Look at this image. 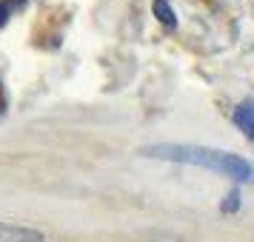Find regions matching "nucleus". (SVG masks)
<instances>
[{
    "mask_svg": "<svg viewBox=\"0 0 254 242\" xmlns=\"http://www.w3.org/2000/svg\"><path fill=\"white\" fill-rule=\"evenodd\" d=\"M146 160H166V162H186L197 168H208L223 177H231L234 183H254V165L237 154L211 148V145H191V143H154L137 151Z\"/></svg>",
    "mask_w": 254,
    "mask_h": 242,
    "instance_id": "1",
    "label": "nucleus"
},
{
    "mask_svg": "<svg viewBox=\"0 0 254 242\" xmlns=\"http://www.w3.org/2000/svg\"><path fill=\"white\" fill-rule=\"evenodd\" d=\"M0 242H46V234L23 222L0 219Z\"/></svg>",
    "mask_w": 254,
    "mask_h": 242,
    "instance_id": "2",
    "label": "nucleus"
},
{
    "mask_svg": "<svg viewBox=\"0 0 254 242\" xmlns=\"http://www.w3.org/2000/svg\"><path fill=\"white\" fill-rule=\"evenodd\" d=\"M234 126L240 128L243 134L249 140H254V97H246V100H240L237 103V108H234Z\"/></svg>",
    "mask_w": 254,
    "mask_h": 242,
    "instance_id": "3",
    "label": "nucleus"
},
{
    "mask_svg": "<svg viewBox=\"0 0 254 242\" xmlns=\"http://www.w3.org/2000/svg\"><path fill=\"white\" fill-rule=\"evenodd\" d=\"M151 12H154V17H157L166 29H174V26H177V14H174L169 0H154V3H151Z\"/></svg>",
    "mask_w": 254,
    "mask_h": 242,
    "instance_id": "4",
    "label": "nucleus"
},
{
    "mask_svg": "<svg viewBox=\"0 0 254 242\" xmlns=\"http://www.w3.org/2000/svg\"><path fill=\"white\" fill-rule=\"evenodd\" d=\"M220 211H223V214H237V211H240V191H237V188H231L229 194L223 196Z\"/></svg>",
    "mask_w": 254,
    "mask_h": 242,
    "instance_id": "5",
    "label": "nucleus"
},
{
    "mask_svg": "<svg viewBox=\"0 0 254 242\" xmlns=\"http://www.w3.org/2000/svg\"><path fill=\"white\" fill-rule=\"evenodd\" d=\"M9 14H12V3L9 0H0V26H6Z\"/></svg>",
    "mask_w": 254,
    "mask_h": 242,
    "instance_id": "6",
    "label": "nucleus"
}]
</instances>
